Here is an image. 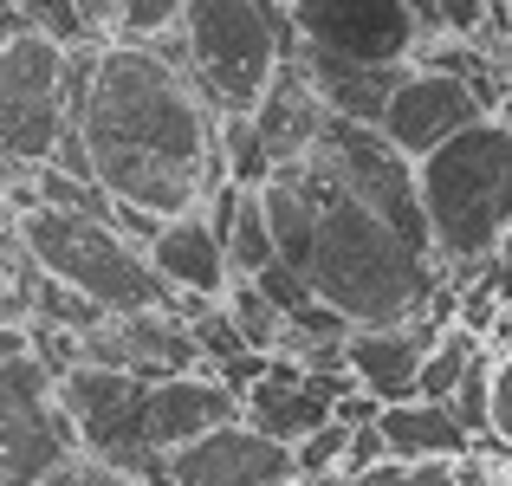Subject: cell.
I'll return each mask as SVG.
<instances>
[{"label": "cell", "mask_w": 512, "mask_h": 486, "mask_svg": "<svg viewBox=\"0 0 512 486\" xmlns=\"http://www.w3.org/2000/svg\"><path fill=\"white\" fill-rule=\"evenodd\" d=\"M33 486H150V480L124 474V467L98 461V454H85V448H72L65 461H52V467H46V474H39Z\"/></svg>", "instance_id": "cell-24"}, {"label": "cell", "mask_w": 512, "mask_h": 486, "mask_svg": "<svg viewBox=\"0 0 512 486\" xmlns=\"http://www.w3.org/2000/svg\"><path fill=\"white\" fill-rule=\"evenodd\" d=\"M480 350H487V337H474V331H461V324H448V331L435 337V350L422 357L415 396H422V402H448V396H454V383H461V376L474 370Z\"/></svg>", "instance_id": "cell-20"}, {"label": "cell", "mask_w": 512, "mask_h": 486, "mask_svg": "<svg viewBox=\"0 0 512 486\" xmlns=\"http://www.w3.org/2000/svg\"><path fill=\"white\" fill-rule=\"evenodd\" d=\"M201 214H208V227L221 234V253H227V273L234 279H253V273L273 266V234H266V214H260V188L221 182Z\"/></svg>", "instance_id": "cell-19"}, {"label": "cell", "mask_w": 512, "mask_h": 486, "mask_svg": "<svg viewBox=\"0 0 512 486\" xmlns=\"http://www.w3.org/2000/svg\"><path fill=\"white\" fill-rule=\"evenodd\" d=\"M221 312L234 318V331H240V344H247V350H260V357H273V350H279V331H286V318L266 305V292L253 286V279H234V286L221 292Z\"/></svg>", "instance_id": "cell-21"}, {"label": "cell", "mask_w": 512, "mask_h": 486, "mask_svg": "<svg viewBox=\"0 0 512 486\" xmlns=\"http://www.w3.org/2000/svg\"><path fill=\"white\" fill-rule=\"evenodd\" d=\"M26 175H33V169H13V162H0V201H7V188L26 182Z\"/></svg>", "instance_id": "cell-32"}, {"label": "cell", "mask_w": 512, "mask_h": 486, "mask_svg": "<svg viewBox=\"0 0 512 486\" xmlns=\"http://www.w3.org/2000/svg\"><path fill=\"white\" fill-rule=\"evenodd\" d=\"M78 143L91 156V182L156 221L201 214L208 195L227 182L214 111L169 59H156L150 46H124V39L98 46L85 111H78Z\"/></svg>", "instance_id": "cell-1"}, {"label": "cell", "mask_w": 512, "mask_h": 486, "mask_svg": "<svg viewBox=\"0 0 512 486\" xmlns=\"http://www.w3.org/2000/svg\"><path fill=\"white\" fill-rule=\"evenodd\" d=\"M78 363L124 370V376H137V383H163V376L201 370V350H195V337H188V318H175L169 305H150V312L98 318L78 337Z\"/></svg>", "instance_id": "cell-11"}, {"label": "cell", "mask_w": 512, "mask_h": 486, "mask_svg": "<svg viewBox=\"0 0 512 486\" xmlns=\"http://www.w3.org/2000/svg\"><path fill=\"white\" fill-rule=\"evenodd\" d=\"M26 312H33L39 324H59V331H78V337H85L98 318H111V312H98V305H91L85 292L59 286V279H46V273L33 279V299H26Z\"/></svg>", "instance_id": "cell-22"}, {"label": "cell", "mask_w": 512, "mask_h": 486, "mask_svg": "<svg viewBox=\"0 0 512 486\" xmlns=\"http://www.w3.org/2000/svg\"><path fill=\"white\" fill-rule=\"evenodd\" d=\"M325 124H331L325 98H318L312 78L286 59L273 72V85H266V98L253 104V137H260L266 162H273V169H279V162H299L318 137H325Z\"/></svg>", "instance_id": "cell-16"}, {"label": "cell", "mask_w": 512, "mask_h": 486, "mask_svg": "<svg viewBox=\"0 0 512 486\" xmlns=\"http://www.w3.org/2000/svg\"><path fill=\"white\" fill-rule=\"evenodd\" d=\"M350 486H461V480H454V461H376Z\"/></svg>", "instance_id": "cell-27"}, {"label": "cell", "mask_w": 512, "mask_h": 486, "mask_svg": "<svg viewBox=\"0 0 512 486\" xmlns=\"http://www.w3.org/2000/svg\"><path fill=\"white\" fill-rule=\"evenodd\" d=\"M376 435H383L389 461H461V454H474V435L461 428V415L448 402H422V396L376 409Z\"/></svg>", "instance_id": "cell-18"}, {"label": "cell", "mask_w": 512, "mask_h": 486, "mask_svg": "<svg viewBox=\"0 0 512 486\" xmlns=\"http://www.w3.org/2000/svg\"><path fill=\"white\" fill-rule=\"evenodd\" d=\"M72 111H65V46L39 26L0 39V162L46 169L59 156Z\"/></svg>", "instance_id": "cell-6"}, {"label": "cell", "mask_w": 512, "mask_h": 486, "mask_svg": "<svg viewBox=\"0 0 512 486\" xmlns=\"http://www.w3.org/2000/svg\"><path fill=\"white\" fill-rule=\"evenodd\" d=\"M376 461H389V448H383V435H376V422H363V428H350V448H344V480H357V474H370Z\"/></svg>", "instance_id": "cell-31"}, {"label": "cell", "mask_w": 512, "mask_h": 486, "mask_svg": "<svg viewBox=\"0 0 512 486\" xmlns=\"http://www.w3.org/2000/svg\"><path fill=\"white\" fill-rule=\"evenodd\" d=\"M350 370H305V363L292 357H266L260 383L240 396V422L260 428V435L286 441V448H299L305 435H318V428L331 422V409H338V396H350Z\"/></svg>", "instance_id": "cell-12"}, {"label": "cell", "mask_w": 512, "mask_h": 486, "mask_svg": "<svg viewBox=\"0 0 512 486\" xmlns=\"http://www.w3.org/2000/svg\"><path fill=\"white\" fill-rule=\"evenodd\" d=\"M286 46V7L266 0H188L182 13V78L214 117H253Z\"/></svg>", "instance_id": "cell-4"}, {"label": "cell", "mask_w": 512, "mask_h": 486, "mask_svg": "<svg viewBox=\"0 0 512 486\" xmlns=\"http://www.w3.org/2000/svg\"><path fill=\"white\" fill-rule=\"evenodd\" d=\"M20 240L33 253V266L59 286L85 292L98 312H150L169 305L175 292L156 279L150 253L130 247L117 234L111 214H72V208H26L20 214Z\"/></svg>", "instance_id": "cell-5"}, {"label": "cell", "mask_w": 512, "mask_h": 486, "mask_svg": "<svg viewBox=\"0 0 512 486\" xmlns=\"http://www.w3.org/2000/svg\"><path fill=\"white\" fill-rule=\"evenodd\" d=\"M305 195H312V240H305L299 279L318 292V305H331L350 331L357 324H402V318H435L441 273L435 240L422 221L376 208V201L350 195L344 182H331L325 169L299 156ZM441 305H454V292ZM448 324V318H441Z\"/></svg>", "instance_id": "cell-2"}, {"label": "cell", "mask_w": 512, "mask_h": 486, "mask_svg": "<svg viewBox=\"0 0 512 486\" xmlns=\"http://www.w3.org/2000/svg\"><path fill=\"white\" fill-rule=\"evenodd\" d=\"M506 7H512V0H506Z\"/></svg>", "instance_id": "cell-34"}, {"label": "cell", "mask_w": 512, "mask_h": 486, "mask_svg": "<svg viewBox=\"0 0 512 486\" xmlns=\"http://www.w3.org/2000/svg\"><path fill=\"white\" fill-rule=\"evenodd\" d=\"M487 435L512 454V350H506V357L493 350V415H487Z\"/></svg>", "instance_id": "cell-28"}, {"label": "cell", "mask_w": 512, "mask_h": 486, "mask_svg": "<svg viewBox=\"0 0 512 486\" xmlns=\"http://www.w3.org/2000/svg\"><path fill=\"white\" fill-rule=\"evenodd\" d=\"M52 389H59V409H65V422H72V435H78L85 454H98V461L124 467V474H137L150 486H169L163 454L150 448V435H143L150 383H137V376H124V370L78 363V370H65Z\"/></svg>", "instance_id": "cell-7"}, {"label": "cell", "mask_w": 512, "mask_h": 486, "mask_svg": "<svg viewBox=\"0 0 512 486\" xmlns=\"http://www.w3.org/2000/svg\"><path fill=\"white\" fill-rule=\"evenodd\" d=\"M480 117H487V104L467 91V78L441 72V65H409L402 85L389 91L383 117H376V137H383L396 156L422 162L428 150H441L448 137H461L467 124H480Z\"/></svg>", "instance_id": "cell-10"}, {"label": "cell", "mask_w": 512, "mask_h": 486, "mask_svg": "<svg viewBox=\"0 0 512 486\" xmlns=\"http://www.w3.org/2000/svg\"><path fill=\"white\" fill-rule=\"evenodd\" d=\"M415 195L435 260L454 273H480L512 240V130L500 117H480L428 150L415 162Z\"/></svg>", "instance_id": "cell-3"}, {"label": "cell", "mask_w": 512, "mask_h": 486, "mask_svg": "<svg viewBox=\"0 0 512 486\" xmlns=\"http://www.w3.org/2000/svg\"><path fill=\"white\" fill-rule=\"evenodd\" d=\"M448 409L461 415V428L474 441H487V415H493V344L474 357V370L454 383V396H448Z\"/></svg>", "instance_id": "cell-23"}, {"label": "cell", "mask_w": 512, "mask_h": 486, "mask_svg": "<svg viewBox=\"0 0 512 486\" xmlns=\"http://www.w3.org/2000/svg\"><path fill=\"white\" fill-rule=\"evenodd\" d=\"M344 448H350V428L344 422H325L318 435H305L299 448H292V474H299V480L344 474Z\"/></svg>", "instance_id": "cell-25"}, {"label": "cell", "mask_w": 512, "mask_h": 486, "mask_svg": "<svg viewBox=\"0 0 512 486\" xmlns=\"http://www.w3.org/2000/svg\"><path fill=\"white\" fill-rule=\"evenodd\" d=\"M163 474L169 486H279L292 480V448L247 422H221L188 448L163 454Z\"/></svg>", "instance_id": "cell-13"}, {"label": "cell", "mask_w": 512, "mask_h": 486, "mask_svg": "<svg viewBox=\"0 0 512 486\" xmlns=\"http://www.w3.org/2000/svg\"><path fill=\"white\" fill-rule=\"evenodd\" d=\"M150 266H156V279H163L169 292H188V299H208V305H221V292L234 286L221 234L208 227V214L163 221V234L150 240Z\"/></svg>", "instance_id": "cell-17"}, {"label": "cell", "mask_w": 512, "mask_h": 486, "mask_svg": "<svg viewBox=\"0 0 512 486\" xmlns=\"http://www.w3.org/2000/svg\"><path fill=\"white\" fill-rule=\"evenodd\" d=\"M221 422H240V396L214 370H188V376H163V383H150L143 435H150L156 454L188 448L195 435H208V428H221Z\"/></svg>", "instance_id": "cell-15"}, {"label": "cell", "mask_w": 512, "mask_h": 486, "mask_svg": "<svg viewBox=\"0 0 512 486\" xmlns=\"http://www.w3.org/2000/svg\"><path fill=\"white\" fill-rule=\"evenodd\" d=\"M448 331L441 318H402V324H357L344 337V370L376 409L415 396V376H422V357L435 350V337Z\"/></svg>", "instance_id": "cell-14"}, {"label": "cell", "mask_w": 512, "mask_h": 486, "mask_svg": "<svg viewBox=\"0 0 512 486\" xmlns=\"http://www.w3.org/2000/svg\"><path fill=\"white\" fill-rule=\"evenodd\" d=\"M286 33L299 52L350 65H415V52L435 39L409 0H286Z\"/></svg>", "instance_id": "cell-8"}, {"label": "cell", "mask_w": 512, "mask_h": 486, "mask_svg": "<svg viewBox=\"0 0 512 486\" xmlns=\"http://www.w3.org/2000/svg\"><path fill=\"white\" fill-rule=\"evenodd\" d=\"M428 7H435V20H441V33H448V39H474L480 26H487L493 0H428Z\"/></svg>", "instance_id": "cell-29"}, {"label": "cell", "mask_w": 512, "mask_h": 486, "mask_svg": "<svg viewBox=\"0 0 512 486\" xmlns=\"http://www.w3.org/2000/svg\"><path fill=\"white\" fill-rule=\"evenodd\" d=\"M130 0H72L78 26H85V39H98V46H111L117 39V20H124Z\"/></svg>", "instance_id": "cell-30"}, {"label": "cell", "mask_w": 512, "mask_h": 486, "mask_svg": "<svg viewBox=\"0 0 512 486\" xmlns=\"http://www.w3.org/2000/svg\"><path fill=\"white\" fill-rule=\"evenodd\" d=\"M182 13H188V0H130L124 20H117V39H124V46H150V39H163V33L182 26Z\"/></svg>", "instance_id": "cell-26"}, {"label": "cell", "mask_w": 512, "mask_h": 486, "mask_svg": "<svg viewBox=\"0 0 512 486\" xmlns=\"http://www.w3.org/2000/svg\"><path fill=\"white\" fill-rule=\"evenodd\" d=\"M279 486H350L344 474H325V480H299V474H292V480H279Z\"/></svg>", "instance_id": "cell-33"}, {"label": "cell", "mask_w": 512, "mask_h": 486, "mask_svg": "<svg viewBox=\"0 0 512 486\" xmlns=\"http://www.w3.org/2000/svg\"><path fill=\"white\" fill-rule=\"evenodd\" d=\"M78 448L59 409V389L33 357L0 363V486H33L52 461Z\"/></svg>", "instance_id": "cell-9"}]
</instances>
